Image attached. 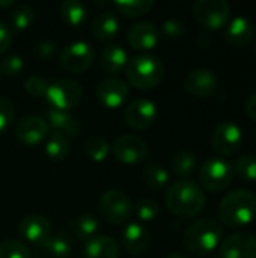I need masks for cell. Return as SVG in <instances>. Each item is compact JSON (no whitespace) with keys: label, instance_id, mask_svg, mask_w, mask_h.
Listing matches in <instances>:
<instances>
[{"label":"cell","instance_id":"cell-4","mask_svg":"<svg viewBox=\"0 0 256 258\" xmlns=\"http://www.w3.org/2000/svg\"><path fill=\"white\" fill-rule=\"evenodd\" d=\"M164 65L154 54H137L128 59L125 74L128 82L139 89H151L164 77Z\"/></svg>","mask_w":256,"mask_h":258},{"label":"cell","instance_id":"cell-39","mask_svg":"<svg viewBox=\"0 0 256 258\" xmlns=\"http://www.w3.org/2000/svg\"><path fill=\"white\" fill-rule=\"evenodd\" d=\"M24 67L23 57L18 54H8L0 62V74L3 76H15Z\"/></svg>","mask_w":256,"mask_h":258},{"label":"cell","instance_id":"cell-23","mask_svg":"<svg viewBox=\"0 0 256 258\" xmlns=\"http://www.w3.org/2000/svg\"><path fill=\"white\" fill-rule=\"evenodd\" d=\"M127 63H128V54L118 44L106 45L100 53V65L106 73L119 74L122 70H125Z\"/></svg>","mask_w":256,"mask_h":258},{"label":"cell","instance_id":"cell-24","mask_svg":"<svg viewBox=\"0 0 256 258\" xmlns=\"http://www.w3.org/2000/svg\"><path fill=\"white\" fill-rule=\"evenodd\" d=\"M119 30V18L116 17L115 12L104 11L98 14L91 24V32L92 35L100 39V41H107L113 38Z\"/></svg>","mask_w":256,"mask_h":258},{"label":"cell","instance_id":"cell-2","mask_svg":"<svg viewBox=\"0 0 256 258\" xmlns=\"http://www.w3.org/2000/svg\"><path fill=\"white\" fill-rule=\"evenodd\" d=\"M219 219L228 228H243L256 219V195L247 189L226 194L219 204Z\"/></svg>","mask_w":256,"mask_h":258},{"label":"cell","instance_id":"cell-38","mask_svg":"<svg viewBox=\"0 0 256 258\" xmlns=\"http://www.w3.org/2000/svg\"><path fill=\"white\" fill-rule=\"evenodd\" d=\"M15 118V104L9 98L0 97V133L6 132Z\"/></svg>","mask_w":256,"mask_h":258},{"label":"cell","instance_id":"cell-31","mask_svg":"<svg viewBox=\"0 0 256 258\" xmlns=\"http://www.w3.org/2000/svg\"><path fill=\"white\" fill-rule=\"evenodd\" d=\"M143 180L146 186L152 190H160L163 189L167 181H169V172L157 163H151L145 168L143 171Z\"/></svg>","mask_w":256,"mask_h":258},{"label":"cell","instance_id":"cell-25","mask_svg":"<svg viewBox=\"0 0 256 258\" xmlns=\"http://www.w3.org/2000/svg\"><path fill=\"white\" fill-rule=\"evenodd\" d=\"M59 14L68 26H80L88 20V5L80 0H65L59 6Z\"/></svg>","mask_w":256,"mask_h":258},{"label":"cell","instance_id":"cell-3","mask_svg":"<svg viewBox=\"0 0 256 258\" xmlns=\"http://www.w3.org/2000/svg\"><path fill=\"white\" fill-rule=\"evenodd\" d=\"M223 240V228L216 219L202 218L184 231V246L193 255H208Z\"/></svg>","mask_w":256,"mask_h":258},{"label":"cell","instance_id":"cell-43","mask_svg":"<svg viewBox=\"0 0 256 258\" xmlns=\"http://www.w3.org/2000/svg\"><path fill=\"white\" fill-rule=\"evenodd\" d=\"M246 115L256 122V92L252 94L246 101Z\"/></svg>","mask_w":256,"mask_h":258},{"label":"cell","instance_id":"cell-22","mask_svg":"<svg viewBox=\"0 0 256 258\" xmlns=\"http://www.w3.org/2000/svg\"><path fill=\"white\" fill-rule=\"evenodd\" d=\"M86 258H119V245L109 236H94L84 242Z\"/></svg>","mask_w":256,"mask_h":258},{"label":"cell","instance_id":"cell-35","mask_svg":"<svg viewBox=\"0 0 256 258\" xmlns=\"http://www.w3.org/2000/svg\"><path fill=\"white\" fill-rule=\"evenodd\" d=\"M35 20V12L29 5H18L14 6V9L9 14L11 26L17 30H23L30 27V24Z\"/></svg>","mask_w":256,"mask_h":258},{"label":"cell","instance_id":"cell-8","mask_svg":"<svg viewBox=\"0 0 256 258\" xmlns=\"http://www.w3.org/2000/svg\"><path fill=\"white\" fill-rule=\"evenodd\" d=\"M98 212L107 222L121 225L130 219L133 213V203L122 190L110 189L100 197Z\"/></svg>","mask_w":256,"mask_h":258},{"label":"cell","instance_id":"cell-6","mask_svg":"<svg viewBox=\"0 0 256 258\" xmlns=\"http://www.w3.org/2000/svg\"><path fill=\"white\" fill-rule=\"evenodd\" d=\"M195 20L208 30H219L229 23L231 5L226 0H196L192 6Z\"/></svg>","mask_w":256,"mask_h":258},{"label":"cell","instance_id":"cell-1","mask_svg":"<svg viewBox=\"0 0 256 258\" xmlns=\"http://www.w3.org/2000/svg\"><path fill=\"white\" fill-rule=\"evenodd\" d=\"M164 201L169 212L181 219L196 218L205 209L204 190L198 183L187 178L174 181L166 192Z\"/></svg>","mask_w":256,"mask_h":258},{"label":"cell","instance_id":"cell-5","mask_svg":"<svg viewBox=\"0 0 256 258\" xmlns=\"http://www.w3.org/2000/svg\"><path fill=\"white\" fill-rule=\"evenodd\" d=\"M234 177L232 165L222 157L207 159L199 169L201 186L210 192H223L232 184Z\"/></svg>","mask_w":256,"mask_h":258},{"label":"cell","instance_id":"cell-44","mask_svg":"<svg viewBox=\"0 0 256 258\" xmlns=\"http://www.w3.org/2000/svg\"><path fill=\"white\" fill-rule=\"evenodd\" d=\"M14 5V0H6V2H0V8H9Z\"/></svg>","mask_w":256,"mask_h":258},{"label":"cell","instance_id":"cell-40","mask_svg":"<svg viewBox=\"0 0 256 258\" xmlns=\"http://www.w3.org/2000/svg\"><path fill=\"white\" fill-rule=\"evenodd\" d=\"M56 42L50 39H41L33 45V53L42 60H48L56 54Z\"/></svg>","mask_w":256,"mask_h":258},{"label":"cell","instance_id":"cell-13","mask_svg":"<svg viewBox=\"0 0 256 258\" xmlns=\"http://www.w3.org/2000/svg\"><path fill=\"white\" fill-rule=\"evenodd\" d=\"M219 258H256V237L247 231H237L219 245Z\"/></svg>","mask_w":256,"mask_h":258},{"label":"cell","instance_id":"cell-9","mask_svg":"<svg viewBox=\"0 0 256 258\" xmlns=\"http://www.w3.org/2000/svg\"><path fill=\"white\" fill-rule=\"evenodd\" d=\"M95 60V51L86 41H74L65 45L59 54V65L68 71L80 74L91 68Z\"/></svg>","mask_w":256,"mask_h":258},{"label":"cell","instance_id":"cell-37","mask_svg":"<svg viewBox=\"0 0 256 258\" xmlns=\"http://www.w3.org/2000/svg\"><path fill=\"white\" fill-rule=\"evenodd\" d=\"M48 86H50L48 80L41 76H30L24 82V89L32 97H45Z\"/></svg>","mask_w":256,"mask_h":258},{"label":"cell","instance_id":"cell-29","mask_svg":"<svg viewBox=\"0 0 256 258\" xmlns=\"http://www.w3.org/2000/svg\"><path fill=\"white\" fill-rule=\"evenodd\" d=\"M83 148H84V153L89 156V159L94 160V162H104L109 157V153H110L109 142L104 138L97 136V135L88 136L86 141H84Z\"/></svg>","mask_w":256,"mask_h":258},{"label":"cell","instance_id":"cell-33","mask_svg":"<svg viewBox=\"0 0 256 258\" xmlns=\"http://www.w3.org/2000/svg\"><path fill=\"white\" fill-rule=\"evenodd\" d=\"M45 249L50 252L51 257L56 258H68L72 252V243L71 239L65 234H56L50 236L48 240L44 243Z\"/></svg>","mask_w":256,"mask_h":258},{"label":"cell","instance_id":"cell-11","mask_svg":"<svg viewBox=\"0 0 256 258\" xmlns=\"http://www.w3.org/2000/svg\"><path fill=\"white\" fill-rule=\"evenodd\" d=\"M115 159L125 165H136L146 159L149 148L146 141L137 135H121L112 145Z\"/></svg>","mask_w":256,"mask_h":258},{"label":"cell","instance_id":"cell-32","mask_svg":"<svg viewBox=\"0 0 256 258\" xmlns=\"http://www.w3.org/2000/svg\"><path fill=\"white\" fill-rule=\"evenodd\" d=\"M234 174L246 181V183H256V156L249 154V156H241L235 160L232 165Z\"/></svg>","mask_w":256,"mask_h":258},{"label":"cell","instance_id":"cell-7","mask_svg":"<svg viewBox=\"0 0 256 258\" xmlns=\"http://www.w3.org/2000/svg\"><path fill=\"white\" fill-rule=\"evenodd\" d=\"M83 98V89L78 82L71 79H60L50 83L48 91L45 94V100L48 101L51 109L69 112L77 107Z\"/></svg>","mask_w":256,"mask_h":258},{"label":"cell","instance_id":"cell-30","mask_svg":"<svg viewBox=\"0 0 256 258\" xmlns=\"http://www.w3.org/2000/svg\"><path fill=\"white\" fill-rule=\"evenodd\" d=\"M115 8L127 17H142L154 8L152 0H118Z\"/></svg>","mask_w":256,"mask_h":258},{"label":"cell","instance_id":"cell-17","mask_svg":"<svg viewBox=\"0 0 256 258\" xmlns=\"http://www.w3.org/2000/svg\"><path fill=\"white\" fill-rule=\"evenodd\" d=\"M18 233L24 240L33 245H44L51 236V224L42 215H27L20 221Z\"/></svg>","mask_w":256,"mask_h":258},{"label":"cell","instance_id":"cell-21","mask_svg":"<svg viewBox=\"0 0 256 258\" xmlns=\"http://www.w3.org/2000/svg\"><path fill=\"white\" fill-rule=\"evenodd\" d=\"M47 124L51 127L54 132L68 136H78L83 130V125L78 118L71 115L69 112L63 110H56V109H48L47 112Z\"/></svg>","mask_w":256,"mask_h":258},{"label":"cell","instance_id":"cell-19","mask_svg":"<svg viewBox=\"0 0 256 258\" xmlns=\"http://www.w3.org/2000/svg\"><path fill=\"white\" fill-rule=\"evenodd\" d=\"M127 41L134 50H152L158 41V29L151 21L134 23L127 32Z\"/></svg>","mask_w":256,"mask_h":258},{"label":"cell","instance_id":"cell-28","mask_svg":"<svg viewBox=\"0 0 256 258\" xmlns=\"http://www.w3.org/2000/svg\"><path fill=\"white\" fill-rule=\"evenodd\" d=\"M170 169L175 175H178L181 178L192 175L196 169L195 154H192L189 151H180V153L174 154V157L170 160Z\"/></svg>","mask_w":256,"mask_h":258},{"label":"cell","instance_id":"cell-12","mask_svg":"<svg viewBox=\"0 0 256 258\" xmlns=\"http://www.w3.org/2000/svg\"><path fill=\"white\" fill-rule=\"evenodd\" d=\"M158 115L157 104L149 98H136L124 110L125 124L134 130H145L151 127Z\"/></svg>","mask_w":256,"mask_h":258},{"label":"cell","instance_id":"cell-14","mask_svg":"<svg viewBox=\"0 0 256 258\" xmlns=\"http://www.w3.org/2000/svg\"><path fill=\"white\" fill-rule=\"evenodd\" d=\"M184 89L198 98H207L216 94L219 88V79L214 71L208 68H195L184 77Z\"/></svg>","mask_w":256,"mask_h":258},{"label":"cell","instance_id":"cell-20","mask_svg":"<svg viewBox=\"0 0 256 258\" xmlns=\"http://www.w3.org/2000/svg\"><path fill=\"white\" fill-rule=\"evenodd\" d=\"M121 240H122L124 249L130 255L139 257V255H143L148 251L151 236H149V231L142 224L131 222L124 228V231L121 234Z\"/></svg>","mask_w":256,"mask_h":258},{"label":"cell","instance_id":"cell-15","mask_svg":"<svg viewBox=\"0 0 256 258\" xmlns=\"http://www.w3.org/2000/svg\"><path fill=\"white\" fill-rule=\"evenodd\" d=\"M14 133L21 144L33 147L42 142L48 136V124L42 116L29 115L21 118L15 124Z\"/></svg>","mask_w":256,"mask_h":258},{"label":"cell","instance_id":"cell-45","mask_svg":"<svg viewBox=\"0 0 256 258\" xmlns=\"http://www.w3.org/2000/svg\"><path fill=\"white\" fill-rule=\"evenodd\" d=\"M167 258H189L187 255H184V254H181V252H174V254H170Z\"/></svg>","mask_w":256,"mask_h":258},{"label":"cell","instance_id":"cell-10","mask_svg":"<svg viewBox=\"0 0 256 258\" xmlns=\"http://www.w3.org/2000/svg\"><path fill=\"white\" fill-rule=\"evenodd\" d=\"M243 142V132L240 125L232 121H222L211 133V148L219 156L235 154Z\"/></svg>","mask_w":256,"mask_h":258},{"label":"cell","instance_id":"cell-16","mask_svg":"<svg viewBox=\"0 0 256 258\" xmlns=\"http://www.w3.org/2000/svg\"><path fill=\"white\" fill-rule=\"evenodd\" d=\"M128 92L130 89L127 82L116 77L104 79L95 88L97 100L107 109H118L119 106H122L128 97Z\"/></svg>","mask_w":256,"mask_h":258},{"label":"cell","instance_id":"cell-18","mask_svg":"<svg viewBox=\"0 0 256 258\" xmlns=\"http://www.w3.org/2000/svg\"><path fill=\"white\" fill-rule=\"evenodd\" d=\"M253 36H255L253 23L243 15L232 18L225 27V41L234 48L247 47L252 42Z\"/></svg>","mask_w":256,"mask_h":258},{"label":"cell","instance_id":"cell-34","mask_svg":"<svg viewBox=\"0 0 256 258\" xmlns=\"http://www.w3.org/2000/svg\"><path fill=\"white\" fill-rule=\"evenodd\" d=\"M133 212L140 222H151L160 215V204L154 198H140L133 206Z\"/></svg>","mask_w":256,"mask_h":258},{"label":"cell","instance_id":"cell-41","mask_svg":"<svg viewBox=\"0 0 256 258\" xmlns=\"http://www.w3.org/2000/svg\"><path fill=\"white\" fill-rule=\"evenodd\" d=\"M161 30L164 33L166 38L169 39H178L184 35V26L181 21L175 20V18H167L163 21L161 24Z\"/></svg>","mask_w":256,"mask_h":258},{"label":"cell","instance_id":"cell-36","mask_svg":"<svg viewBox=\"0 0 256 258\" xmlns=\"http://www.w3.org/2000/svg\"><path fill=\"white\" fill-rule=\"evenodd\" d=\"M0 258H29V249L18 240L6 239L0 242Z\"/></svg>","mask_w":256,"mask_h":258},{"label":"cell","instance_id":"cell-27","mask_svg":"<svg viewBox=\"0 0 256 258\" xmlns=\"http://www.w3.org/2000/svg\"><path fill=\"white\" fill-rule=\"evenodd\" d=\"M69 141L65 135L53 132L51 135L47 136L45 141V154L51 159V160H63L66 159L68 153H69Z\"/></svg>","mask_w":256,"mask_h":258},{"label":"cell","instance_id":"cell-46","mask_svg":"<svg viewBox=\"0 0 256 258\" xmlns=\"http://www.w3.org/2000/svg\"><path fill=\"white\" fill-rule=\"evenodd\" d=\"M255 53H256V44H255Z\"/></svg>","mask_w":256,"mask_h":258},{"label":"cell","instance_id":"cell-26","mask_svg":"<svg viewBox=\"0 0 256 258\" xmlns=\"http://www.w3.org/2000/svg\"><path fill=\"white\" fill-rule=\"evenodd\" d=\"M68 227L74 233L75 239L86 242V240H89L91 237L95 236L97 230L100 228V222L94 215L88 213V215H80V216L71 219Z\"/></svg>","mask_w":256,"mask_h":258},{"label":"cell","instance_id":"cell-42","mask_svg":"<svg viewBox=\"0 0 256 258\" xmlns=\"http://www.w3.org/2000/svg\"><path fill=\"white\" fill-rule=\"evenodd\" d=\"M12 42V30L8 24L0 21V54H3Z\"/></svg>","mask_w":256,"mask_h":258}]
</instances>
